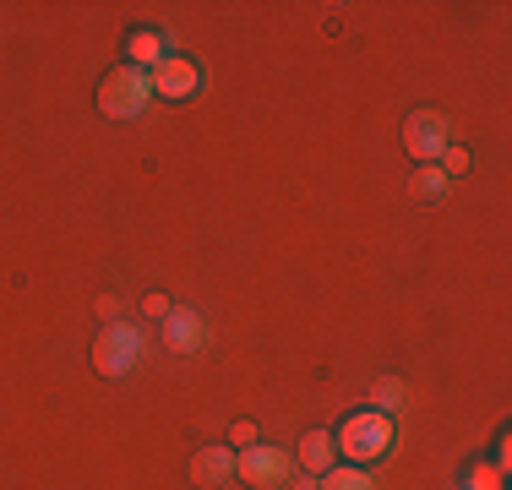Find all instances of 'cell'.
<instances>
[{"mask_svg":"<svg viewBox=\"0 0 512 490\" xmlns=\"http://www.w3.org/2000/svg\"><path fill=\"white\" fill-rule=\"evenodd\" d=\"M148 98H153V82H148V71H142V66L120 60L115 71H104V82H99V109H104L109 120H137L142 109H148Z\"/></svg>","mask_w":512,"mask_h":490,"instance_id":"obj_1","label":"cell"},{"mask_svg":"<svg viewBox=\"0 0 512 490\" xmlns=\"http://www.w3.org/2000/svg\"><path fill=\"white\" fill-rule=\"evenodd\" d=\"M338 441V452H344V463H371V458H382V452H393V420L387 414H376V409H365L355 414V420H344V431H333Z\"/></svg>","mask_w":512,"mask_h":490,"instance_id":"obj_2","label":"cell"},{"mask_svg":"<svg viewBox=\"0 0 512 490\" xmlns=\"http://www.w3.org/2000/svg\"><path fill=\"white\" fill-rule=\"evenodd\" d=\"M142 360V333L131 322H104V333L93 338V371L99 376H131V365Z\"/></svg>","mask_w":512,"mask_h":490,"instance_id":"obj_3","label":"cell"},{"mask_svg":"<svg viewBox=\"0 0 512 490\" xmlns=\"http://www.w3.org/2000/svg\"><path fill=\"white\" fill-rule=\"evenodd\" d=\"M235 474H240L246 485H256V490L284 485V480H289V452H284V447H267V441H256V447L235 452Z\"/></svg>","mask_w":512,"mask_h":490,"instance_id":"obj_4","label":"cell"},{"mask_svg":"<svg viewBox=\"0 0 512 490\" xmlns=\"http://www.w3.org/2000/svg\"><path fill=\"white\" fill-rule=\"evenodd\" d=\"M404 147L414 158H420V164H436V158L447 153V120L436 115V109H414V115L404 120Z\"/></svg>","mask_w":512,"mask_h":490,"instance_id":"obj_5","label":"cell"},{"mask_svg":"<svg viewBox=\"0 0 512 490\" xmlns=\"http://www.w3.org/2000/svg\"><path fill=\"white\" fill-rule=\"evenodd\" d=\"M148 82H153V93H158V98L180 104V98H191V93L202 88V71L191 66L186 55H164V60H158V66L148 71Z\"/></svg>","mask_w":512,"mask_h":490,"instance_id":"obj_6","label":"cell"},{"mask_svg":"<svg viewBox=\"0 0 512 490\" xmlns=\"http://www.w3.org/2000/svg\"><path fill=\"white\" fill-rule=\"evenodd\" d=\"M202 338H207V327H202V316H197V311L175 305V311L164 316V343H169L175 354H197V349H202Z\"/></svg>","mask_w":512,"mask_h":490,"instance_id":"obj_7","label":"cell"},{"mask_svg":"<svg viewBox=\"0 0 512 490\" xmlns=\"http://www.w3.org/2000/svg\"><path fill=\"white\" fill-rule=\"evenodd\" d=\"M224 480H235V452L229 447H202L197 458H191V485L218 490Z\"/></svg>","mask_w":512,"mask_h":490,"instance_id":"obj_8","label":"cell"},{"mask_svg":"<svg viewBox=\"0 0 512 490\" xmlns=\"http://www.w3.org/2000/svg\"><path fill=\"white\" fill-rule=\"evenodd\" d=\"M300 463H306V474H327L338 463V441L333 431H306V441H300Z\"/></svg>","mask_w":512,"mask_h":490,"instance_id":"obj_9","label":"cell"},{"mask_svg":"<svg viewBox=\"0 0 512 490\" xmlns=\"http://www.w3.org/2000/svg\"><path fill=\"white\" fill-rule=\"evenodd\" d=\"M126 55H131V66L153 71L158 60H164V39H158L153 28H137V33H131V44H126Z\"/></svg>","mask_w":512,"mask_h":490,"instance_id":"obj_10","label":"cell"},{"mask_svg":"<svg viewBox=\"0 0 512 490\" xmlns=\"http://www.w3.org/2000/svg\"><path fill=\"white\" fill-rule=\"evenodd\" d=\"M409 191H414V202H442V196H447V175L436 164H420V169H414V180H409Z\"/></svg>","mask_w":512,"mask_h":490,"instance_id":"obj_11","label":"cell"},{"mask_svg":"<svg viewBox=\"0 0 512 490\" xmlns=\"http://www.w3.org/2000/svg\"><path fill=\"white\" fill-rule=\"evenodd\" d=\"M404 398H409V387L398 382V376H376V382H371V409H376V414L404 409Z\"/></svg>","mask_w":512,"mask_h":490,"instance_id":"obj_12","label":"cell"},{"mask_svg":"<svg viewBox=\"0 0 512 490\" xmlns=\"http://www.w3.org/2000/svg\"><path fill=\"white\" fill-rule=\"evenodd\" d=\"M322 490H376V485L360 463H333V469L322 474Z\"/></svg>","mask_w":512,"mask_h":490,"instance_id":"obj_13","label":"cell"},{"mask_svg":"<svg viewBox=\"0 0 512 490\" xmlns=\"http://www.w3.org/2000/svg\"><path fill=\"white\" fill-rule=\"evenodd\" d=\"M469 490H502V469H496V463H474V469H469Z\"/></svg>","mask_w":512,"mask_h":490,"instance_id":"obj_14","label":"cell"},{"mask_svg":"<svg viewBox=\"0 0 512 490\" xmlns=\"http://www.w3.org/2000/svg\"><path fill=\"white\" fill-rule=\"evenodd\" d=\"M256 441H262V431H256L251 420H235V425H229V447L246 452V447H256Z\"/></svg>","mask_w":512,"mask_h":490,"instance_id":"obj_15","label":"cell"},{"mask_svg":"<svg viewBox=\"0 0 512 490\" xmlns=\"http://www.w3.org/2000/svg\"><path fill=\"white\" fill-rule=\"evenodd\" d=\"M436 169H442V175H463V169H469V153H463V147H447Z\"/></svg>","mask_w":512,"mask_h":490,"instance_id":"obj_16","label":"cell"},{"mask_svg":"<svg viewBox=\"0 0 512 490\" xmlns=\"http://www.w3.org/2000/svg\"><path fill=\"white\" fill-rule=\"evenodd\" d=\"M169 311H175V305H169L164 294H148V300H142V316H158V322H164Z\"/></svg>","mask_w":512,"mask_h":490,"instance_id":"obj_17","label":"cell"},{"mask_svg":"<svg viewBox=\"0 0 512 490\" xmlns=\"http://www.w3.org/2000/svg\"><path fill=\"white\" fill-rule=\"evenodd\" d=\"M99 316H109V322L120 316V300H115V294H104V300H99Z\"/></svg>","mask_w":512,"mask_h":490,"instance_id":"obj_18","label":"cell"}]
</instances>
